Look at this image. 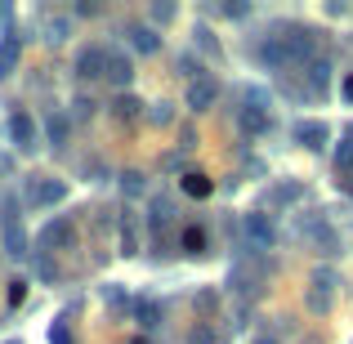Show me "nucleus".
Segmentation results:
<instances>
[{
	"label": "nucleus",
	"mask_w": 353,
	"mask_h": 344,
	"mask_svg": "<svg viewBox=\"0 0 353 344\" xmlns=\"http://www.w3.org/2000/svg\"><path fill=\"white\" fill-rule=\"evenodd\" d=\"M313 50H318L313 32H291V36H273V41L264 45V59L273 63V68H291V63H309Z\"/></svg>",
	"instance_id": "obj_1"
},
{
	"label": "nucleus",
	"mask_w": 353,
	"mask_h": 344,
	"mask_svg": "<svg viewBox=\"0 0 353 344\" xmlns=\"http://www.w3.org/2000/svg\"><path fill=\"white\" fill-rule=\"evenodd\" d=\"M304 304H309L313 318H327V313H331V304H336V273H331V268H318V273H313Z\"/></svg>",
	"instance_id": "obj_2"
},
{
	"label": "nucleus",
	"mask_w": 353,
	"mask_h": 344,
	"mask_svg": "<svg viewBox=\"0 0 353 344\" xmlns=\"http://www.w3.org/2000/svg\"><path fill=\"white\" fill-rule=\"evenodd\" d=\"M241 237H246L250 250H273L277 246V228H273V219H268L264 210H250V215L241 219Z\"/></svg>",
	"instance_id": "obj_3"
},
{
	"label": "nucleus",
	"mask_w": 353,
	"mask_h": 344,
	"mask_svg": "<svg viewBox=\"0 0 353 344\" xmlns=\"http://www.w3.org/2000/svg\"><path fill=\"white\" fill-rule=\"evenodd\" d=\"M63 197H68L63 179H27V201L32 206H59Z\"/></svg>",
	"instance_id": "obj_4"
},
{
	"label": "nucleus",
	"mask_w": 353,
	"mask_h": 344,
	"mask_svg": "<svg viewBox=\"0 0 353 344\" xmlns=\"http://www.w3.org/2000/svg\"><path fill=\"white\" fill-rule=\"evenodd\" d=\"M215 99H219V81L215 77H201V81H192V85H188V99H183V103H188L192 112H210Z\"/></svg>",
	"instance_id": "obj_5"
},
{
	"label": "nucleus",
	"mask_w": 353,
	"mask_h": 344,
	"mask_svg": "<svg viewBox=\"0 0 353 344\" xmlns=\"http://www.w3.org/2000/svg\"><path fill=\"white\" fill-rule=\"evenodd\" d=\"M103 68H108V50H99V45H85V50L77 54V77L81 81L103 77Z\"/></svg>",
	"instance_id": "obj_6"
},
{
	"label": "nucleus",
	"mask_w": 353,
	"mask_h": 344,
	"mask_svg": "<svg viewBox=\"0 0 353 344\" xmlns=\"http://www.w3.org/2000/svg\"><path fill=\"white\" fill-rule=\"evenodd\" d=\"M291 134H295V143L309 148V152H322V148H327V139H331L322 121H300V125H295Z\"/></svg>",
	"instance_id": "obj_7"
},
{
	"label": "nucleus",
	"mask_w": 353,
	"mask_h": 344,
	"mask_svg": "<svg viewBox=\"0 0 353 344\" xmlns=\"http://www.w3.org/2000/svg\"><path fill=\"white\" fill-rule=\"evenodd\" d=\"M5 255L9 259H23L27 255V232H23V224H18L14 210H5Z\"/></svg>",
	"instance_id": "obj_8"
},
{
	"label": "nucleus",
	"mask_w": 353,
	"mask_h": 344,
	"mask_svg": "<svg viewBox=\"0 0 353 344\" xmlns=\"http://www.w3.org/2000/svg\"><path fill=\"white\" fill-rule=\"evenodd\" d=\"M9 139H14L23 152H32V148H36V121L27 112H14V117H9Z\"/></svg>",
	"instance_id": "obj_9"
},
{
	"label": "nucleus",
	"mask_w": 353,
	"mask_h": 344,
	"mask_svg": "<svg viewBox=\"0 0 353 344\" xmlns=\"http://www.w3.org/2000/svg\"><path fill=\"white\" fill-rule=\"evenodd\" d=\"M304 232H309V241L322 250V255H336L340 241H336V228H331L327 219H313V224H304Z\"/></svg>",
	"instance_id": "obj_10"
},
{
	"label": "nucleus",
	"mask_w": 353,
	"mask_h": 344,
	"mask_svg": "<svg viewBox=\"0 0 353 344\" xmlns=\"http://www.w3.org/2000/svg\"><path fill=\"white\" fill-rule=\"evenodd\" d=\"M63 241H72V219H54V224H45V232L36 237V246L54 250V246H63Z\"/></svg>",
	"instance_id": "obj_11"
},
{
	"label": "nucleus",
	"mask_w": 353,
	"mask_h": 344,
	"mask_svg": "<svg viewBox=\"0 0 353 344\" xmlns=\"http://www.w3.org/2000/svg\"><path fill=\"white\" fill-rule=\"evenodd\" d=\"M103 77L112 81L117 90H125L130 81H134V68H130V59H121V54H108V68H103Z\"/></svg>",
	"instance_id": "obj_12"
},
{
	"label": "nucleus",
	"mask_w": 353,
	"mask_h": 344,
	"mask_svg": "<svg viewBox=\"0 0 353 344\" xmlns=\"http://www.w3.org/2000/svg\"><path fill=\"white\" fill-rule=\"evenodd\" d=\"M18 54H23V41H18L14 32L5 36V41H0V81L9 77V72H14V63H18Z\"/></svg>",
	"instance_id": "obj_13"
},
{
	"label": "nucleus",
	"mask_w": 353,
	"mask_h": 344,
	"mask_svg": "<svg viewBox=\"0 0 353 344\" xmlns=\"http://www.w3.org/2000/svg\"><path fill=\"white\" fill-rule=\"evenodd\" d=\"M130 45H134L139 54H157V50H161V36H157L152 27H139L134 23V27H130Z\"/></svg>",
	"instance_id": "obj_14"
},
{
	"label": "nucleus",
	"mask_w": 353,
	"mask_h": 344,
	"mask_svg": "<svg viewBox=\"0 0 353 344\" xmlns=\"http://www.w3.org/2000/svg\"><path fill=\"white\" fill-rule=\"evenodd\" d=\"M72 36V14H54L50 23H45V41L50 45H63Z\"/></svg>",
	"instance_id": "obj_15"
},
{
	"label": "nucleus",
	"mask_w": 353,
	"mask_h": 344,
	"mask_svg": "<svg viewBox=\"0 0 353 344\" xmlns=\"http://www.w3.org/2000/svg\"><path fill=\"white\" fill-rule=\"evenodd\" d=\"M179 246H183V255H206V228H183Z\"/></svg>",
	"instance_id": "obj_16"
},
{
	"label": "nucleus",
	"mask_w": 353,
	"mask_h": 344,
	"mask_svg": "<svg viewBox=\"0 0 353 344\" xmlns=\"http://www.w3.org/2000/svg\"><path fill=\"white\" fill-rule=\"evenodd\" d=\"M336 170H340V174L353 170V125L345 130V139L336 143Z\"/></svg>",
	"instance_id": "obj_17"
},
{
	"label": "nucleus",
	"mask_w": 353,
	"mask_h": 344,
	"mask_svg": "<svg viewBox=\"0 0 353 344\" xmlns=\"http://www.w3.org/2000/svg\"><path fill=\"white\" fill-rule=\"evenodd\" d=\"M183 192L201 201V197H210V192H215V183H210L206 174H197V170H192V174H183Z\"/></svg>",
	"instance_id": "obj_18"
},
{
	"label": "nucleus",
	"mask_w": 353,
	"mask_h": 344,
	"mask_svg": "<svg viewBox=\"0 0 353 344\" xmlns=\"http://www.w3.org/2000/svg\"><path fill=\"white\" fill-rule=\"evenodd\" d=\"M45 130H50V143H54V148H63V143H68V117H63V112H50Z\"/></svg>",
	"instance_id": "obj_19"
},
{
	"label": "nucleus",
	"mask_w": 353,
	"mask_h": 344,
	"mask_svg": "<svg viewBox=\"0 0 353 344\" xmlns=\"http://www.w3.org/2000/svg\"><path fill=\"white\" fill-rule=\"evenodd\" d=\"M134 318L143 322V327H157V322H161V304H157V300H139L134 304Z\"/></svg>",
	"instance_id": "obj_20"
},
{
	"label": "nucleus",
	"mask_w": 353,
	"mask_h": 344,
	"mask_svg": "<svg viewBox=\"0 0 353 344\" xmlns=\"http://www.w3.org/2000/svg\"><path fill=\"white\" fill-rule=\"evenodd\" d=\"M112 112H117L121 121H134L139 112H143V103H139V99H130V94H121L117 103H112Z\"/></svg>",
	"instance_id": "obj_21"
},
{
	"label": "nucleus",
	"mask_w": 353,
	"mask_h": 344,
	"mask_svg": "<svg viewBox=\"0 0 353 344\" xmlns=\"http://www.w3.org/2000/svg\"><path fill=\"white\" fill-rule=\"evenodd\" d=\"M134 246H139V237H134V215H125V219H121V250H125V255H134Z\"/></svg>",
	"instance_id": "obj_22"
},
{
	"label": "nucleus",
	"mask_w": 353,
	"mask_h": 344,
	"mask_svg": "<svg viewBox=\"0 0 353 344\" xmlns=\"http://www.w3.org/2000/svg\"><path fill=\"white\" fill-rule=\"evenodd\" d=\"M121 188H125V197H139V192H143V174L125 170V174H121Z\"/></svg>",
	"instance_id": "obj_23"
},
{
	"label": "nucleus",
	"mask_w": 353,
	"mask_h": 344,
	"mask_svg": "<svg viewBox=\"0 0 353 344\" xmlns=\"http://www.w3.org/2000/svg\"><path fill=\"white\" fill-rule=\"evenodd\" d=\"M300 197H304L300 183H286V188H273V192H268V201H300Z\"/></svg>",
	"instance_id": "obj_24"
},
{
	"label": "nucleus",
	"mask_w": 353,
	"mask_h": 344,
	"mask_svg": "<svg viewBox=\"0 0 353 344\" xmlns=\"http://www.w3.org/2000/svg\"><path fill=\"white\" fill-rule=\"evenodd\" d=\"M188 344H228V340L219 336V331H210V327H197V331L188 336Z\"/></svg>",
	"instance_id": "obj_25"
},
{
	"label": "nucleus",
	"mask_w": 353,
	"mask_h": 344,
	"mask_svg": "<svg viewBox=\"0 0 353 344\" xmlns=\"http://www.w3.org/2000/svg\"><path fill=\"white\" fill-rule=\"evenodd\" d=\"M327 72H331L327 63H313V68H309V85L318 90V94H322V90H327Z\"/></svg>",
	"instance_id": "obj_26"
},
{
	"label": "nucleus",
	"mask_w": 353,
	"mask_h": 344,
	"mask_svg": "<svg viewBox=\"0 0 353 344\" xmlns=\"http://www.w3.org/2000/svg\"><path fill=\"white\" fill-rule=\"evenodd\" d=\"M219 309V291H197V313H215Z\"/></svg>",
	"instance_id": "obj_27"
},
{
	"label": "nucleus",
	"mask_w": 353,
	"mask_h": 344,
	"mask_svg": "<svg viewBox=\"0 0 353 344\" xmlns=\"http://www.w3.org/2000/svg\"><path fill=\"white\" fill-rule=\"evenodd\" d=\"M174 14H179V9H174V5H165V0H157V5H152V18H157V23H170Z\"/></svg>",
	"instance_id": "obj_28"
},
{
	"label": "nucleus",
	"mask_w": 353,
	"mask_h": 344,
	"mask_svg": "<svg viewBox=\"0 0 353 344\" xmlns=\"http://www.w3.org/2000/svg\"><path fill=\"white\" fill-rule=\"evenodd\" d=\"M152 121H157V125H165V121H170V103H157V112H152Z\"/></svg>",
	"instance_id": "obj_29"
},
{
	"label": "nucleus",
	"mask_w": 353,
	"mask_h": 344,
	"mask_svg": "<svg viewBox=\"0 0 353 344\" xmlns=\"http://www.w3.org/2000/svg\"><path fill=\"white\" fill-rule=\"evenodd\" d=\"M345 99L353 103V77H345Z\"/></svg>",
	"instance_id": "obj_30"
},
{
	"label": "nucleus",
	"mask_w": 353,
	"mask_h": 344,
	"mask_svg": "<svg viewBox=\"0 0 353 344\" xmlns=\"http://www.w3.org/2000/svg\"><path fill=\"white\" fill-rule=\"evenodd\" d=\"M255 344H282V340H277V336H259Z\"/></svg>",
	"instance_id": "obj_31"
},
{
	"label": "nucleus",
	"mask_w": 353,
	"mask_h": 344,
	"mask_svg": "<svg viewBox=\"0 0 353 344\" xmlns=\"http://www.w3.org/2000/svg\"><path fill=\"white\" fill-rule=\"evenodd\" d=\"M5 18H9V5H5V0H0V23H5Z\"/></svg>",
	"instance_id": "obj_32"
},
{
	"label": "nucleus",
	"mask_w": 353,
	"mask_h": 344,
	"mask_svg": "<svg viewBox=\"0 0 353 344\" xmlns=\"http://www.w3.org/2000/svg\"><path fill=\"white\" fill-rule=\"evenodd\" d=\"M134 344H148V340H134Z\"/></svg>",
	"instance_id": "obj_33"
},
{
	"label": "nucleus",
	"mask_w": 353,
	"mask_h": 344,
	"mask_svg": "<svg viewBox=\"0 0 353 344\" xmlns=\"http://www.w3.org/2000/svg\"><path fill=\"white\" fill-rule=\"evenodd\" d=\"M14 344H18V340H14Z\"/></svg>",
	"instance_id": "obj_34"
}]
</instances>
